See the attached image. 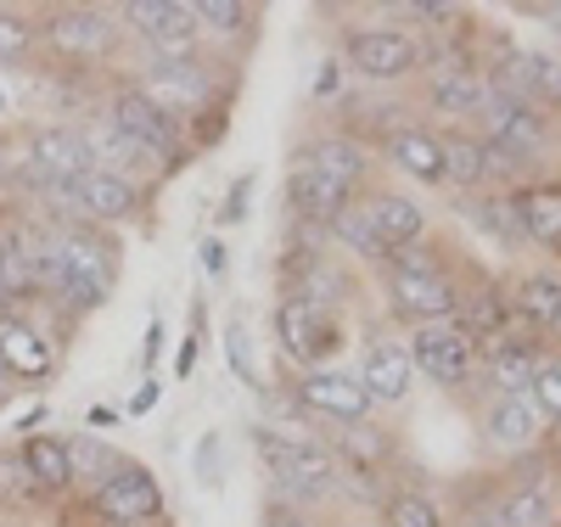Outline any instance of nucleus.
I'll return each instance as SVG.
<instances>
[{
	"label": "nucleus",
	"mask_w": 561,
	"mask_h": 527,
	"mask_svg": "<svg viewBox=\"0 0 561 527\" xmlns=\"http://www.w3.org/2000/svg\"><path fill=\"white\" fill-rule=\"evenodd\" d=\"M253 449L270 471L280 505L304 511L337 494V460L325 449V438H293V433H275V426H253Z\"/></svg>",
	"instance_id": "f257e3e1"
},
{
	"label": "nucleus",
	"mask_w": 561,
	"mask_h": 527,
	"mask_svg": "<svg viewBox=\"0 0 561 527\" xmlns=\"http://www.w3.org/2000/svg\"><path fill=\"white\" fill-rule=\"evenodd\" d=\"M129 90H140L152 107H163L174 124H192L203 113L225 107V79L214 73L208 57H185V62H147L140 73L124 79Z\"/></svg>",
	"instance_id": "f03ea898"
},
{
	"label": "nucleus",
	"mask_w": 561,
	"mask_h": 527,
	"mask_svg": "<svg viewBox=\"0 0 561 527\" xmlns=\"http://www.w3.org/2000/svg\"><path fill=\"white\" fill-rule=\"evenodd\" d=\"M107 124L129 140V147L147 158L158 174H174V169H185L197 152H192V140H185V124H174L163 107H152L140 90H129V84H118L113 95H107Z\"/></svg>",
	"instance_id": "7ed1b4c3"
},
{
	"label": "nucleus",
	"mask_w": 561,
	"mask_h": 527,
	"mask_svg": "<svg viewBox=\"0 0 561 527\" xmlns=\"http://www.w3.org/2000/svg\"><path fill=\"white\" fill-rule=\"evenodd\" d=\"M337 68L365 84H404V79H421V68H427V39L415 28H388V23L348 28Z\"/></svg>",
	"instance_id": "20e7f679"
},
{
	"label": "nucleus",
	"mask_w": 561,
	"mask_h": 527,
	"mask_svg": "<svg viewBox=\"0 0 561 527\" xmlns=\"http://www.w3.org/2000/svg\"><path fill=\"white\" fill-rule=\"evenodd\" d=\"M62 236V264H68V286H62V303L73 314H90L113 298L118 286V242L96 225H57Z\"/></svg>",
	"instance_id": "39448f33"
},
{
	"label": "nucleus",
	"mask_w": 561,
	"mask_h": 527,
	"mask_svg": "<svg viewBox=\"0 0 561 527\" xmlns=\"http://www.w3.org/2000/svg\"><path fill=\"white\" fill-rule=\"evenodd\" d=\"M39 45L73 68H102L118 57L124 23L107 7H51V12H39Z\"/></svg>",
	"instance_id": "423d86ee"
},
{
	"label": "nucleus",
	"mask_w": 561,
	"mask_h": 527,
	"mask_svg": "<svg viewBox=\"0 0 561 527\" xmlns=\"http://www.w3.org/2000/svg\"><path fill=\"white\" fill-rule=\"evenodd\" d=\"M472 129L489 140V147L511 152L517 163H528L539 174V163L556 152V113L534 107V102H511V95H489L483 113L472 118Z\"/></svg>",
	"instance_id": "0eeeda50"
},
{
	"label": "nucleus",
	"mask_w": 561,
	"mask_h": 527,
	"mask_svg": "<svg viewBox=\"0 0 561 527\" xmlns=\"http://www.w3.org/2000/svg\"><path fill=\"white\" fill-rule=\"evenodd\" d=\"M404 348L415 376L438 381L444 393H466L478 381V337L460 320H433V325H410Z\"/></svg>",
	"instance_id": "6e6552de"
},
{
	"label": "nucleus",
	"mask_w": 561,
	"mask_h": 527,
	"mask_svg": "<svg viewBox=\"0 0 561 527\" xmlns=\"http://www.w3.org/2000/svg\"><path fill=\"white\" fill-rule=\"evenodd\" d=\"M118 23H124V34H135L147 45L152 62L203 57V39H208L192 0H129V7H118Z\"/></svg>",
	"instance_id": "1a4fd4ad"
},
{
	"label": "nucleus",
	"mask_w": 561,
	"mask_h": 527,
	"mask_svg": "<svg viewBox=\"0 0 561 527\" xmlns=\"http://www.w3.org/2000/svg\"><path fill=\"white\" fill-rule=\"evenodd\" d=\"M382 303L393 325H433V320H460V259L455 270H382Z\"/></svg>",
	"instance_id": "9d476101"
},
{
	"label": "nucleus",
	"mask_w": 561,
	"mask_h": 527,
	"mask_svg": "<svg viewBox=\"0 0 561 527\" xmlns=\"http://www.w3.org/2000/svg\"><path fill=\"white\" fill-rule=\"evenodd\" d=\"M421 102H427L433 113L455 118V124H472L489 102V84H483V68L472 51H460V45H449V51H427V68H421Z\"/></svg>",
	"instance_id": "9b49d317"
},
{
	"label": "nucleus",
	"mask_w": 561,
	"mask_h": 527,
	"mask_svg": "<svg viewBox=\"0 0 561 527\" xmlns=\"http://www.w3.org/2000/svg\"><path fill=\"white\" fill-rule=\"evenodd\" d=\"M293 399L309 421H325L332 433H343V426H359L370 421V393L359 388V376L354 370H337V365H320V370H298L293 381Z\"/></svg>",
	"instance_id": "f8f14e48"
},
{
	"label": "nucleus",
	"mask_w": 561,
	"mask_h": 527,
	"mask_svg": "<svg viewBox=\"0 0 561 527\" xmlns=\"http://www.w3.org/2000/svg\"><path fill=\"white\" fill-rule=\"evenodd\" d=\"M84 511L102 527H163V489L147 466L129 460L124 471H113L107 483L84 500Z\"/></svg>",
	"instance_id": "ddd939ff"
},
{
	"label": "nucleus",
	"mask_w": 561,
	"mask_h": 527,
	"mask_svg": "<svg viewBox=\"0 0 561 527\" xmlns=\"http://www.w3.org/2000/svg\"><path fill=\"white\" fill-rule=\"evenodd\" d=\"M275 348L287 354L298 370H320L343 348V320L304 303V298H280L275 303Z\"/></svg>",
	"instance_id": "4468645a"
},
{
	"label": "nucleus",
	"mask_w": 561,
	"mask_h": 527,
	"mask_svg": "<svg viewBox=\"0 0 561 527\" xmlns=\"http://www.w3.org/2000/svg\"><path fill=\"white\" fill-rule=\"evenodd\" d=\"M18 163L34 180V191H51V197H62L79 174L96 169V163H90V147H84L79 124H45V129H34L28 135V152Z\"/></svg>",
	"instance_id": "2eb2a0df"
},
{
	"label": "nucleus",
	"mask_w": 561,
	"mask_h": 527,
	"mask_svg": "<svg viewBox=\"0 0 561 527\" xmlns=\"http://www.w3.org/2000/svg\"><path fill=\"white\" fill-rule=\"evenodd\" d=\"M57 203H68V225H96V230H118L129 225L140 208H147V191L118 180V174H102V169H90L79 174Z\"/></svg>",
	"instance_id": "dca6fc26"
},
{
	"label": "nucleus",
	"mask_w": 561,
	"mask_h": 527,
	"mask_svg": "<svg viewBox=\"0 0 561 527\" xmlns=\"http://www.w3.org/2000/svg\"><path fill=\"white\" fill-rule=\"evenodd\" d=\"M478 433H483V444H489L494 455H517V460H528L534 449H545L550 426H545V415L534 410L528 393H483Z\"/></svg>",
	"instance_id": "f3484780"
},
{
	"label": "nucleus",
	"mask_w": 561,
	"mask_h": 527,
	"mask_svg": "<svg viewBox=\"0 0 561 527\" xmlns=\"http://www.w3.org/2000/svg\"><path fill=\"white\" fill-rule=\"evenodd\" d=\"M505 303H511L517 331L550 343L556 331H561V275L550 264H528L517 275H505Z\"/></svg>",
	"instance_id": "a211bd4d"
},
{
	"label": "nucleus",
	"mask_w": 561,
	"mask_h": 527,
	"mask_svg": "<svg viewBox=\"0 0 561 527\" xmlns=\"http://www.w3.org/2000/svg\"><path fill=\"white\" fill-rule=\"evenodd\" d=\"M545 354H550V343L528 337V331H511V337L478 348V381H483V393H528Z\"/></svg>",
	"instance_id": "6ab92c4d"
},
{
	"label": "nucleus",
	"mask_w": 561,
	"mask_h": 527,
	"mask_svg": "<svg viewBox=\"0 0 561 527\" xmlns=\"http://www.w3.org/2000/svg\"><path fill=\"white\" fill-rule=\"evenodd\" d=\"M354 376H359V388L370 393V404H382V410L410 404V393H415V365H410L404 337H370Z\"/></svg>",
	"instance_id": "aec40b11"
},
{
	"label": "nucleus",
	"mask_w": 561,
	"mask_h": 527,
	"mask_svg": "<svg viewBox=\"0 0 561 527\" xmlns=\"http://www.w3.org/2000/svg\"><path fill=\"white\" fill-rule=\"evenodd\" d=\"M298 163H309L325 180H337L343 191H354V197H365V191H370V147H365V135H354V129L314 135V147H304Z\"/></svg>",
	"instance_id": "412c9836"
},
{
	"label": "nucleus",
	"mask_w": 561,
	"mask_h": 527,
	"mask_svg": "<svg viewBox=\"0 0 561 527\" xmlns=\"http://www.w3.org/2000/svg\"><path fill=\"white\" fill-rule=\"evenodd\" d=\"M511 214H517L523 230V248H561V174H539L528 185L511 191Z\"/></svg>",
	"instance_id": "4be33fe9"
},
{
	"label": "nucleus",
	"mask_w": 561,
	"mask_h": 527,
	"mask_svg": "<svg viewBox=\"0 0 561 527\" xmlns=\"http://www.w3.org/2000/svg\"><path fill=\"white\" fill-rule=\"evenodd\" d=\"M0 370L18 376V381H45L57 370L51 337H45L34 320H23V309L0 314Z\"/></svg>",
	"instance_id": "5701e85b"
},
{
	"label": "nucleus",
	"mask_w": 561,
	"mask_h": 527,
	"mask_svg": "<svg viewBox=\"0 0 561 527\" xmlns=\"http://www.w3.org/2000/svg\"><path fill=\"white\" fill-rule=\"evenodd\" d=\"M494 516H500V527H556L561 522V500L550 489V477H534V466H523L494 494Z\"/></svg>",
	"instance_id": "b1692460"
},
{
	"label": "nucleus",
	"mask_w": 561,
	"mask_h": 527,
	"mask_svg": "<svg viewBox=\"0 0 561 527\" xmlns=\"http://www.w3.org/2000/svg\"><path fill=\"white\" fill-rule=\"evenodd\" d=\"M365 208H370V225H377V236L388 242V253L427 242V208H421V203L410 197V191L370 185V191H365Z\"/></svg>",
	"instance_id": "393cba45"
},
{
	"label": "nucleus",
	"mask_w": 561,
	"mask_h": 527,
	"mask_svg": "<svg viewBox=\"0 0 561 527\" xmlns=\"http://www.w3.org/2000/svg\"><path fill=\"white\" fill-rule=\"evenodd\" d=\"M382 158H388L399 174L421 180V185H444V140H438V129H427V124H404L399 135H388V140H382Z\"/></svg>",
	"instance_id": "a878e982"
},
{
	"label": "nucleus",
	"mask_w": 561,
	"mask_h": 527,
	"mask_svg": "<svg viewBox=\"0 0 561 527\" xmlns=\"http://www.w3.org/2000/svg\"><path fill=\"white\" fill-rule=\"evenodd\" d=\"M18 455H23V466H28V477H34V489H39L45 505H57V500L73 494L68 438H57V433H28V438L18 444Z\"/></svg>",
	"instance_id": "bb28decb"
},
{
	"label": "nucleus",
	"mask_w": 561,
	"mask_h": 527,
	"mask_svg": "<svg viewBox=\"0 0 561 527\" xmlns=\"http://www.w3.org/2000/svg\"><path fill=\"white\" fill-rule=\"evenodd\" d=\"M438 140H444V185L460 197L483 191V135L472 124H449L438 129Z\"/></svg>",
	"instance_id": "cd10ccee"
},
{
	"label": "nucleus",
	"mask_w": 561,
	"mask_h": 527,
	"mask_svg": "<svg viewBox=\"0 0 561 527\" xmlns=\"http://www.w3.org/2000/svg\"><path fill=\"white\" fill-rule=\"evenodd\" d=\"M325 242H337L348 259H359V264H370V270H382V264H388V242L377 236V225H370L365 197H354L332 225H325Z\"/></svg>",
	"instance_id": "c85d7f7f"
},
{
	"label": "nucleus",
	"mask_w": 561,
	"mask_h": 527,
	"mask_svg": "<svg viewBox=\"0 0 561 527\" xmlns=\"http://www.w3.org/2000/svg\"><path fill=\"white\" fill-rule=\"evenodd\" d=\"M68 466H73V489H84V500H90L113 471L129 466V455H124L118 444L96 438V433H73V438H68Z\"/></svg>",
	"instance_id": "c756f323"
},
{
	"label": "nucleus",
	"mask_w": 561,
	"mask_h": 527,
	"mask_svg": "<svg viewBox=\"0 0 561 527\" xmlns=\"http://www.w3.org/2000/svg\"><path fill=\"white\" fill-rule=\"evenodd\" d=\"M455 208H460L466 225H478L489 242L523 248V230H517V214H511V197H505V191H472V197H460Z\"/></svg>",
	"instance_id": "7c9ffc66"
},
{
	"label": "nucleus",
	"mask_w": 561,
	"mask_h": 527,
	"mask_svg": "<svg viewBox=\"0 0 561 527\" xmlns=\"http://www.w3.org/2000/svg\"><path fill=\"white\" fill-rule=\"evenodd\" d=\"M377 516H382V527H444L438 500L421 494V489H410V483H393V489L382 494Z\"/></svg>",
	"instance_id": "2f4dec72"
},
{
	"label": "nucleus",
	"mask_w": 561,
	"mask_h": 527,
	"mask_svg": "<svg viewBox=\"0 0 561 527\" xmlns=\"http://www.w3.org/2000/svg\"><path fill=\"white\" fill-rule=\"evenodd\" d=\"M23 511H45L34 477L23 466L18 449H0V516H23Z\"/></svg>",
	"instance_id": "473e14b6"
},
{
	"label": "nucleus",
	"mask_w": 561,
	"mask_h": 527,
	"mask_svg": "<svg viewBox=\"0 0 561 527\" xmlns=\"http://www.w3.org/2000/svg\"><path fill=\"white\" fill-rule=\"evenodd\" d=\"M528 399H534V410H539L545 426H550V438H545V444L561 449V348H550V354L539 359V376H534ZM556 449H550V455H556Z\"/></svg>",
	"instance_id": "72a5a7b5"
},
{
	"label": "nucleus",
	"mask_w": 561,
	"mask_h": 527,
	"mask_svg": "<svg viewBox=\"0 0 561 527\" xmlns=\"http://www.w3.org/2000/svg\"><path fill=\"white\" fill-rule=\"evenodd\" d=\"M192 12H197L203 34H219V39H248L253 18H259L248 0H192Z\"/></svg>",
	"instance_id": "f704fd0d"
},
{
	"label": "nucleus",
	"mask_w": 561,
	"mask_h": 527,
	"mask_svg": "<svg viewBox=\"0 0 561 527\" xmlns=\"http://www.w3.org/2000/svg\"><path fill=\"white\" fill-rule=\"evenodd\" d=\"M39 51V18L18 12V7H0V68L28 62Z\"/></svg>",
	"instance_id": "c9c22d12"
},
{
	"label": "nucleus",
	"mask_w": 561,
	"mask_h": 527,
	"mask_svg": "<svg viewBox=\"0 0 561 527\" xmlns=\"http://www.w3.org/2000/svg\"><path fill=\"white\" fill-rule=\"evenodd\" d=\"M0 293L12 298V309H23L28 298H39V280H34V264L23 259V248L0 230Z\"/></svg>",
	"instance_id": "e433bc0d"
},
{
	"label": "nucleus",
	"mask_w": 561,
	"mask_h": 527,
	"mask_svg": "<svg viewBox=\"0 0 561 527\" xmlns=\"http://www.w3.org/2000/svg\"><path fill=\"white\" fill-rule=\"evenodd\" d=\"M225 354H230V370H237L253 393H264L259 365H253V337H248V320H230V325H225Z\"/></svg>",
	"instance_id": "4c0bfd02"
},
{
	"label": "nucleus",
	"mask_w": 561,
	"mask_h": 527,
	"mask_svg": "<svg viewBox=\"0 0 561 527\" xmlns=\"http://www.w3.org/2000/svg\"><path fill=\"white\" fill-rule=\"evenodd\" d=\"M219 449H225V438H219V433H208V438H203V449H197L203 489H219V483H225V471H219Z\"/></svg>",
	"instance_id": "58836bf2"
},
{
	"label": "nucleus",
	"mask_w": 561,
	"mask_h": 527,
	"mask_svg": "<svg viewBox=\"0 0 561 527\" xmlns=\"http://www.w3.org/2000/svg\"><path fill=\"white\" fill-rule=\"evenodd\" d=\"M259 527H314V522H309L304 511H293V505L275 500V505H264V522H259Z\"/></svg>",
	"instance_id": "ea45409f"
},
{
	"label": "nucleus",
	"mask_w": 561,
	"mask_h": 527,
	"mask_svg": "<svg viewBox=\"0 0 561 527\" xmlns=\"http://www.w3.org/2000/svg\"><path fill=\"white\" fill-rule=\"evenodd\" d=\"M248 191H253V174H242V180H237V185H230V208H225V214H219V219H225V225H237V219H242V214H248Z\"/></svg>",
	"instance_id": "a19ab883"
},
{
	"label": "nucleus",
	"mask_w": 561,
	"mask_h": 527,
	"mask_svg": "<svg viewBox=\"0 0 561 527\" xmlns=\"http://www.w3.org/2000/svg\"><path fill=\"white\" fill-rule=\"evenodd\" d=\"M455 527H500V516H494V500H489V505H466V511L455 516Z\"/></svg>",
	"instance_id": "79ce46f5"
},
{
	"label": "nucleus",
	"mask_w": 561,
	"mask_h": 527,
	"mask_svg": "<svg viewBox=\"0 0 561 527\" xmlns=\"http://www.w3.org/2000/svg\"><path fill=\"white\" fill-rule=\"evenodd\" d=\"M203 259H208V275H214V280L230 270V259H225V242H208V248H203Z\"/></svg>",
	"instance_id": "37998d69"
},
{
	"label": "nucleus",
	"mask_w": 561,
	"mask_h": 527,
	"mask_svg": "<svg viewBox=\"0 0 561 527\" xmlns=\"http://www.w3.org/2000/svg\"><path fill=\"white\" fill-rule=\"evenodd\" d=\"M0 314H12V298L7 293H0Z\"/></svg>",
	"instance_id": "c03bdc74"
},
{
	"label": "nucleus",
	"mask_w": 561,
	"mask_h": 527,
	"mask_svg": "<svg viewBox=\"0 0 561 527\" xmlns=\"http://www.w3.org/2000/svg\"><path fill=\"white\" fill-rule=\"evenodd\" d=\"M556 337H561V331H556Z\"/></svg>",
	"instance_id": "a18cd8bd"
},
{
	"label": "nucleus",
	"mask_w": 561,
	"mask_h": 527,
	"mask_svg": "<svg viewBox=\"0 0 561 527\" xmlns=\"http://www.w3.org/2000/svg\"><path fill=\"white\" fill-rule=\"evenodd\" d=\"M0 527H7V522H0Z\"/></svg>",
	"instance_id": "49530a36"
},
{
	"label": "nucleus",
	"mask_w": 561,
	"mask_h": 527,
	"mask_svg": "<svg viewBox=\"0 0 561 527\" xmlns=\"http://www.w3.org/2000/svg\"><path fill=\"white\" fill-rule=\"evenodd\" d=\"M556 253H561V248H556Z\"/></svg>",
	"instance_id": "de8ad7c7"
}]
</instances>
